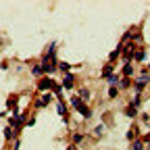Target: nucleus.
<instances>
[{"label":"nucleus","mask_w":150,"mask_h":150,"mask_svg":"<svg viewBox=\"0 0 150 150\" xmlns=\"http://www.w3.org/2000/svg\"><path fill=\"white\" fill-rule=\"evenodd\" d=\"M71 106L77 110L79 115H83V119H90V117H92V108H90L79 96H73V98H71Z\"/></svg>","instance_id":"f257e3e1"},{"label":"nucleus","mask_w":150,"mask_h":150,"mask_svg":"<svg viewBox=\"0 0 150 150\" xmlns=\"http://www.w3.org/2000/svg\"><path fill=\"white\" fill-rule=\"evenodd\" d=\"M146 83H150V75H148V69H144L138 77H136V94H142V90H144V86Z\"/></svg>","instance_id":"f03ea898"},{"label":"nucleus","mask_w":150,"mask_h":150,"mask_svg":"<svg viewBox=\"0 0 150 150\" xmlns=\"http://www.w3.org/2000/svg\"><path fill=\"white\" fill-rule=\"evenodd\" d=\"M61 86H63V90H67V92L73 90V86H75V75H73V73H65V77H63V83H61Z\"/></svg>","instance_id":"7ed1b4c3"},{"label":"nucleus","mask_w":150,"mask_h":150,"mask_svg":"<svg viewBox=\"0 0 150 150\" xmlns=\"http://www.w3.org/2000/svg\"><path fill=\"white\" fill-rule=\"evenodd\" d=\"M8 127H13L15 131H19L21 127H25V119H23V117H19V115H13V119H11Z\"/></svg>","instance_id":"20e7f679"},{"label":"nucleus","mask_w":150,"mask_h":150,"mask_svg":"<svg viewBox=\"0 0 150 150\" xmlns=\"http://www.w3.org/2000/svg\"><path fill=\"white\" fill-rule=\"evenodd\" d=\"M52 86H54V81H52V77H42L40 81H38V90H40V92H46V90H52Z\"/></svg>","instance_id":"39448f33"},{"label":"nucleus","mask_w":150,"mask_h":150,"mask_svg":"<svg viewBox=\"0 0 150 150\" xmlns=\"http://www.w3.org/2000/svg\"><path fill=\"white\" fill-rule=\"evenodd\" d=\"M123 48H125V44H121V42H119V46H117L115 50H112V52H110V56H108V63H110V65H112V63H115V61L119 59V56H121V52H123Z\"/></svg>","instance_id":"423d86ee"},{"label":"nucleus","mask_w":150,"mask_h":150,"mask_svg":"<svg viewBox=\"0 0 150 150\" xmlns=\"http://www.w3.org/2000/svg\"><path fill=\"white\" fill-rule=\"evenodd\" d=\"M110 75H115V67H112L110 63H106V65L102 67V75H100V77H102V79H108Z\"/></svg>","instance_id":"0eeeda50"},{"label":"nucleus","mask_w":150,"mask_h":150,"mask_svg":"<svg viewBox=\"0 0 150 150\" xmlns=\"http://www.w3.org/2000/svg\"><path fill=\"white\" fill-rule=\"evenodd\" d=\"M50 100H52V94H50V92H46V94H44V98H40V100L35 102V106H38V108H44V106H48V104H50Z\"/></svg>","instance_id":"6e6552de"},{"label":"nucleus","mask_w":150,"mask_h":150,"mask_svg":"<svg viewBox=\"0 0 150 150\" xmlns=\"http://www.w3.org/2000/svg\"><path fill=\"white\" fill-rule=\"evenodd\" d=\"M123 75H125L127 79H134V65H131V63L123 65Z\"/></svg>","instance_id":"1a4fd4ad"},{"label":"nucleus","mask_w":150,"mask_h":150,"mask_svg":"<svg viewBox=\"0 0 150 150\" xmlns=\"http://www.w3.org/2000/svg\"><path fill=\"white\" fill-rule=\"evenodd\" d=\"M56 110H59V115L65 119V117H69L67 115V104H65V100H59V104H56Z\"/></svg>","instance_id":"9d476101"},{"label":"nucleus","mask_w":150,"mask_h":150,"mask_svg":"<svg viewBox=\"0 0 150 150\" xmlns=\"http://www.w3.org/2000/svg\"><path fill=\"white\" fill-rule=\"evenodd\" d=\"M125 115H127L129 119H134V117H138V108H136L134 104H127V108H125Z\"/></svg>","instance_id":"9b49d317"},{"label":"nucleus","mask_w":150,"mask_h":150,"mask_svg":"<svg viewBox=\"0 0 150 150\" xmlns=\"http://www.w3.org/2000/svg\"><path fill=\"white\" fill-rule=\"evenodd\" d=\"M106 81H108V86H115V88H119V81H121V75H119V73H115V75H110V77H108Z\"/></svg>","instance_id":"f8f14e48"},{"label":"nucleus","mask_w":150,"mask_h":150,"mask_svg":"<svg viewBox=\"0 0 150 150\" xmlns=\"http://www.w3.org/2000/svg\"><path fill=\"white\" fill-rule=\"evenodd\" d=\"M144 56H146V52H144V48H140V50H136V54H134V61H136V63H144Z\"/></svg>","instance_id":"ddd939ff"},{"label":"nucleus","mask_w":150,"mask_h":150,"mask_svg":"<svg viewBox=\"0 0 150 150\" xmlns=\"http://www.w3.org/2000/svg\"><path fill=\"white\" fill-rule=\"evenodd\" d=\"M44 73V69H42V65H33L31 67V75H35V77H40V75Z\"/></svg>","instance_id":"4468645a"},{"label":"nucleus","mask_w":150,"mask_h":150,"mask_svg":"<svg viewBox=\"0 0 150 150\" xmlns=\"http://www.w3.org/2000/svg\"><path fill=\"white\" fill-rule=\"evenodd\" d=\"M79 98H81L83 102L90 98V90H88V88H79Z\"/></svg>","instance_id":"2eb2a0df"},{"label":"nucleus","mask_w":150,"mask_h":150,"mask_svg":"<svg viewBox=\"0 0 150 150\" xmlns=\"http://www.w3.org/2000/svg\"><path fill=\"white\" fill-rule=\"evenodd\" d=\"M131 150H144V142L142 140H134L131 142Z\"/></svg>","instance_id":"dca6fc26"},{"label":"nucleus","mask_w":150,"mask_h":150,"mask_svg":"<svg viewBox=\"0 0 150 150\" xmlns=\"http://www.w3.org/2000/svg\"><path fill=\"white\" fill-rule=\"evenodd\" d=\"M59 69H61L63 73H71V65H69V63H65V61H61V63H59Z\"/></svg>","instance_id":"f3484780"},{"label":"nucleus","mask_w":150,"mask_h":150,"mask_svg":"<svg viewBox=\"0 0 150 150\" xmlns=\"http://www.w3.org/2000/svg\"><path fill=\"white\" fill-rule=\"evenodd\" d=\"M4 138H6V140H15V129H13V127H6V129H4Z\"/></svg>","instance_id":"a211bd4d"},{"label":"nucleus","mask_w":150,"mask_h":150,"mask_svg":"<svg viewBox=\"0 0 150 150\" xmlns=\"http://www.w3.org/2000/svg\"><path fill=\"white\" fill-rule=\"evenodd\" d=\"M117 96H119V88L110 86V88H108V98H117Z\"/></svg>","instance_id":"6ab92c4d"},{"label":"nucleus","mask_w":150,"mask_h":150,"mask_svg":"<svg viewBox=\"0 0 150 150\" xmlns=\"http://www.w3.org/2000/svg\"><path fill=\"white\" fill-rule=\"evenodd\" d=\"M127 140H129V142L138 140V129H129V131H127Z\"/></svg>","instance_id":"aec40b11"},{"label":"nucleus","mask_w":150,"mask_h":150,"mask_svg":"<svg viewBox=\"0 0 150 150\" xmlns=\"http://www.w3.org/2000/svg\"><path fill=\"white\" fill-rule=\"evenodd\" d=\"M81 140H83V136H81V134H73V144H75V146H79V144H81Z\"/></svg>","instance_id":"412c9836"},{"label":"nucleus","mask_w":150,"mask_h":150,"mask_svg":"<svg viewBox=\"0 0 150 150\" xmlns=\"http://www.w3.org/2000/svg\"><path fill=\"white\" fill-rule=\"evenodd\" d=\"M102 131H104V125L100 123V125H96V127H94V134H96V136H100L102 134Z\"/></svg>","instance_id":"4be33fe9"},{"label":"nucleus","mask_w":150,"mask_h":150,"mask_svg":"<svg viewBox=\"0 0 150 150\" xmlns=\"http://www.w3.org/2000/svg\"><path fill=\"white\" fill-rule=\"evenodd\" d=\"M25 125H27V127H33V125H35V117H33V119H27Z\"/></svg>","instance_id":"5701e85b"},{"label":"nucleus","mask_w":150,"mask_h":150,"mask_svg":"<svg viewBox=\"0 0 150 150\" xmlns=\"http://www.w3.org/2000/svg\"><path fill=\"white\" fill-rule=\"evenodd\" d=\"M19 148H21V142H19V140H15V146H13V150H19Z\"/></svg>","instance_id":"b1692460"},{"label":"nucleus","mask_w":150,"mask_h":150,"mask_svg":"<svg viewBox=\"0 0 150 150\" xmlns=\"http://www.w3.org/2000/svg\"><path fill=\"white\" fill-rule=\"evenodd\" d=\"M67 150H77V146H75V144H73V146H69Z\"/></svg>","instance_id":"393cba45"},{"label":"nucleus","mask_w":150,"mask_h":150,"mask_svg":"<svg viewBox=\"0 0 150 150\" xmlns=\"http://www.w3.org/2000/svg\"><path fill=\"white\" fill-rule=\"evenodd\" d=\"M148 148H150V142H148Z\"/></svg>","instance_id":"a878e982"}]
</instances>
